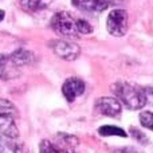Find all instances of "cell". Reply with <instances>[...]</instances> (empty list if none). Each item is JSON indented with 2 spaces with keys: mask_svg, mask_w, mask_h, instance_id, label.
Segmentation results:
<instances>
[{
  "mask_svg": "<svg viewBox=\"0 0 153 153\" xmlns=\"http://www.w3.org/2000/svg\"><path fill=\"white\" fill-rule=\"evenodd\" d=\"M113 89L116 95L118 97L117 100L130 110H138L146 105L144 87L136 86L128 82H117Z\"/></svg>",
  "mask_w": 153,
  "mask_h": 153,
  "instance_id": "obj_1",
  "label": "cell"
},
{
  "mask_svg": "<svg viewBox=\"0 0 153 153\" xmlns=\"http://www.w3.org/2000/svg\"><path fill=\"white\" fill-rule=\"evenodd\" d=\"M51 27L55 30L62 36L69 38V39H75L78 38V30H76V19H74L69 12H56L53 16L51 20Z\"/></svg>",
  "mask_w": 153,
  "mask_h": 153,
  "instance_id": "obj_2",
  "label": "cell"
},
{
  "mask_svg": "<svg viewBox=\"0 0 153 153\" xmlns=\"http://www.w3.org/2000/svg\"><path fill=\"white\" fill-rule=\"evenodd\" d=\"M50 48L63 61H75L81 54V47L76 43L67 39H55L50 42Z\"/></svg>",
  "mask_w": 153,
  "mask_h": 153,
  "instance_id": "obj_3",
  "label": "cell"
},
{
  "mask_svg": "<svg viewBox=\"0 0 153 153\" xmlns=\"http://www.w3.org/2000/svg\"><path fill=\"white\" fill-rule=\"evenodd\" d=\"M108 31L114 36H122L128 31V12L124 10H113L109 12L106 20Z\"/></svg>",
  "mask_w": 153,
  "mask_h": 153,
  "instance_id": "obj_4",
  "label": "cell"
},
{
  "mask_svg": "<svg viewBox=\"0 0 153 153\" xmlns=\"http://www.w3.org/2000/svg\"><path fill=\"white\" fill-rule=\"evenodd\" d=\"M97 109L100 113H102L106 117H111V118H118L121 116L122 105L117 98L113 97H101L97 100Z\"/></svg>",
  "mask_w": 153,
  "mask_h": 153,
  "instance_id": "obj_5",
  "label": "cell"
},
{
  "mask_svg": "<svg viewBox=\"0 0 153 153\" xmlns=\"http://www.w3.org/2000/svg\"><path fill=\"white\" fill-rule=\"evenodd\" d=\"M0 134L12 140L19 137V129L15 124V114L0 111Z\"/></svg>",
  "mask_w": 153,
  "mask_h": 153,
  "instance_id": "obj_6",
  "label": "cell"
},
{
  "mask_svg": "<svg viewBox=\"0 0 153 153\" xmlns=\"http://www.w3.org/2000/svg\"><path fill=\"white\" fill-rule=\"evenodd\" d=\"M85 91V82L79 78H69L62 86L63 97L69 102H73L76 97L82 95Z\"/></svg>",
  "mask_w": 153,
  "mask_h": 153,
  "instance_id": "obj_7",
  "label": "cell"
},
{
  "mask_svg": "<svg viewBox=\"0 0 153 153\" xmlns=\"http://www.w3.org/2000/svg\"><path fill=\"white\" fill-rule=\"evenodd\" d=\"M78 10L90 13H100L108 8L105 0H71Z\"/></svg>",
  "mask_w": 153,
  "mask_h": 153,
  "instance_id": "obj_8",
  "label": "cell"
},
{
  "mask_svg": "<svg viewBox=\"0 0 153 153\" xmlns=\"http://www.w3.org/2000/svg\"><path fill=\"white\" fill-rule=\"evenodd\" d=\"M10 61L15 66H26L35 61V55L32 51L27 50V48H18L10 55Z\"/></svg>",
  "mask_w": 153,
  "mask_h": 153,
  "instance_id": "obj_9",
  "label": "cell"
},
{
  "mask_svg": "<svg viewBox=\"0 0 153 153\" xmlns=\"http://www.w3.org/2000/svg\"><path fill=\"white\" fill-rule=\"evenodd\" d=\"M98 133L101 136H120V137H128L126 132L118 126H113V125H103L98 129Z\"/></svg>",
  "mask_w": 153,
  "mask_h": 153,
  "instance_id": "obj_10",
  "label": "cell"
},
{
  "mask_svg": "<svg viewBox=\"0 0 153 153\" xmlns=\"http://www.w3.org/2000/svg\"><path fill=\"white\" fill-rule=\"evenodd\" d=\"M19 1L22 3V5H24L28 10L38 11V10H42V8H46L51 0H19Z\"/></svg>",
  "mask_w": 153,
  "mask_h": 153,
  "instance_id": "obj_11",
  "label": "cell"
},
{
  "mask_svg": "<svg viewBox=\"0 0 153 153\" xmlns=\"http://www.w3.org/2000/svg\"><path fill=\"white\" fill-rule=\"evenodd\" d=\"M39 153H66V152H63L59 148H56L51 141L42 140L39 144Z\"/></svg>",
  "mask_w": 153,
  "mask_h": 153,
  "instance_id": "obj_12",
  "label": "cell"
},
{
  "mask_svg": "<svg viewBox=\"0 0 153 153\" xmlns=\"http://www.w3.org/2000/svg\"><path fill=\"white\" fill-rule=\"evenodd\" d=\"M140 122L144 128L153 130V113L152 111H143L140 114Z\"/></svg>",
  "mask_w": 153,
  "mask_h": 153,
  "instance_id": "obj_13",
  "label": "cell"
},
{
  "mask_svg": "<svg viewBox=\"0 0 153 153\" xmlns=\"http://www.w3.org/2000/svg\"><path fill=\"white\" fill-rule=\"evenodd\" d=\"M76 30L78 34H91L93 27L90 26V23L83 19H76Z\"/></svg>",
  "mask_w": 153,
  "mask_h": 153,
  "instance_id": "obj_14",
  "label": "cell"
},
{
  "mask_svg": "<svg viewBox=\"0 0 153 153\" xmlns=\"http://www.w3.org/2000/svg\"><path fill=\"white\" fill-rule=\"evenodd\" d=\"M0 111L1 113H10V114H15L18 113L15 105L12 102H10L8 100H0Z\"/></svg>",
  "mask_w": 153,
  "mask_h": 153,
  "instance_id": "obj_15",
  "label": "cell"
},
{
  "mask_svg": "<svg viewBox=\"0 0 153 153\" xmlns=\"http://www.w3.org/2000/svg\"><path fill=\"white\" fill-rule=\"evenodd\" d=\"M10 62V56L0 54V78H3L4 74L7 73V65Z\"/></svg>",
  "mask_w": 153,
  "mask_h": 153,
  "instance_id": "obj_16",
  "label": "cell"
},
{
  "mask_svg": "<svg viewBox=\"0 0 153 153\" xmlns=\"http://www.w3.org/2000/svg\"><path fill=\"white\" fill-rule=\"evenodd\" d=\"M130 133H132V136L138 141V143H141V144H146V143H148V137H146L143 132L137 130L136 128H132V129H130Z\"/></svg>",
  "mask_w": 153,
  "mask_h": 153,
  "instance_id": "obj_17",
  "label": "cell"
},
{
  "mask_svg": "<svg viewBox=\"0 0 153 153\" xmlns=\"http://www.w3.org/2000/svg\"><path fill=\"white\" fill-rule=\"evenodd\" d=\"M144 95L146 105L153 106V87H144Z\"/></svg>",
  "mask_w": 153,
  "mask_h": 153,
  "instance_id": "obj_18",
  "label": "cell"
},
{
  "mask_svg": "<svg viewBox=\"0 0 153 153\" xmlns=\"http://www.w3.org/2000/svg\"><path fill=\"white\" fill-rule=\"evenodd\" d=\"M106 1V4H113V5H117V4H120V3L122 1V0H105Z\"/></svg>",
  "mask_w": 153,
  "mask_h": 153,
  "instance_id": "obj_19",
  "label": "cell"
},
{
  "mask_svg": "<svg viewBox=\"0 0 153 153\" xmlns=\"http://www.w3.org/2000/svg\"><path fill=\"white\" fill-rule=\"evenodd\" d=\"M113 153H130L128 149H117V151H114Z\"/></svg>",
  "mask_w": 153,
  "mask_h": 153,
  "instance_id": "obj_20",
  "label": "cell"
},
{
  "mask_svg": "<svg viewBox=\"0 0 153 153\" xmlns=\"http://www.w3.org/2000/svg\"><path fill=\"white\" fill-rule=\"evenodd\" d=\"M4 15H5V12L3 10H0V22L3 20V19H4Z\"/></svg>",
  "mask_w": 153,
  "mask_h": 153,
  "instance_id": "obj_21",
  "label": "cell"
}]
</instances>
